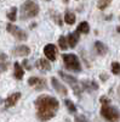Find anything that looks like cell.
I'll use <instances>...</instances> for the list:
<instances>
[{"mask_svg": "<svg viewBox=\"0 0 120 122\" xmlns=\"http://www.w3.org/2000/svg\"><path fill=\"white\" fill-rule=\"evenodd\" d=\"M46 82L44 79L41 78H39V77H31L28 79V84L29 86H32V87H35L36 89H44L46 88V86H44Z\"/></svg>", "mask_w": 120, "mask_h": 122, "instance_id": "9c48e42d", "label": "cell"}, {"mask_svg": "<svg viewBox=\"0 0 120 122\" xmlns=\"http://www.w3.org/2000/svg\"><path fill=\"white\" fill-rule=\"evenodd\" d=\"M23 65H24V67H26L27 70H31V66L28 65V61H27V60H24V61H23Z\"/></svg>", "mask_w": 120, "mask_h": 122, "instance_id": "4316f807", "label": "cell"}, {"mask_svg": "<svg viewBox=\"0 0 120 122\" xmlns=\"http://www.w3.org/2000/svg\"><path fill=\"white\" fill-rule=\"evenodd\" d=\"M95 49L98 55H106L107 51H108V48L107 45H104L102 42H96L95 43Z\"/></svg>", "mask_w": 120, "mask_h": 122, "instance_id": "2e32d148", "label": "cell"}, {"mask_svg": "<svg viewBox=\"0 0 120 122\" xmlns=\"http://www.w3.org/2000/svg\"><path fill=\"white\" fill-rule=\"evenodd\" d=\"M64 22L67 25H74L75 23V15L71 11H66L64 14Z\"/></svg>", "mask_w": 120, "mask_h": 122, "instance_id": "ac0fdd59", "label": "cell"}, {"mask_svg": "<svg viewBox=\"0 0 120 122\" xmlns=\"http://www.w3.org/2000/svg\"><path fill=\"white\" fill-rule=\"evenodd\" d=\"M75 122H89V121H87V118L85 116L78 115V116H75Z\"/></svg>", "mask_w": 120, "mask_h": 122, "instance_id": "d4e9b609", "label": "cell"}, {"mask_svg": "<svg viewBox=\"0 0 120 122\" xmlns=\"http://www.w3.org/2000/svg\"><path fill=\"white\" fill-rule=\"evenodd\" d=\"M112 3V0H99L98 4H97V7L99 10H104L107 6H109V4Z\"/></svg>", "mask_w": 120, "mask_h": 122, "instance_id": "7402d4cb", "label": "cell"}, {"mask_svg": "<svg viewBox=\"0 0 120 122\" xmlns=\"http://www.w3.org/2000/svg\"><path fill=\"white\" fill-rule=\"evenodd\" d=\"M7 18L10 20L11 22H13V21H16L17 20V7H11V10L7 12Z\"/></svg>", "mask_w": 120, "mask_h": 122, "instance_id": "d6986e66", "label": "cell"}, {"mask_svg": "<svg viewBox=\"0 0 120 122\" xmlns=\"http://www.w3.org/2000/svg\"><path fill=\"white\" fill-rule=\"evenodd\" d=\"M58 75L62 77V79L63 81H66L67 83H69V84H72V87L74 88V90H75V93L78 94L79 93V90H78V88H76V84H78V79L75 78V77H73V76H71V75H67L66 72H63V71H59L58 72Z\"/></svg>", "mask_w": 120, "mask_h": 122, "instance_id": "52a82bcc", "label": "cell"}, {"mask_svg": "<svg viewBox=\"0 0 120 122\" xmlns=\"http://www.w3.org/2000/svg\"><path fill=\"white\" fill-rule=\"evenodd\" d=\"M101 103L103 105H108V104H111V99H108L107 97H102L101 98Z\"/></svg>", "mask_w": 120, "mask_h": 122, "instance_id": "484cf974", "label": "cell"}, {"mask_svg": "<svg viewBox=\"0 0 120 122\" xmlns=\"http://www.w3.org/2000/svg\"><path fill=\"white\" fill-rule=\"evenodd\" d=\"M35 107L38 111V118L40 121H49L56 116L59 109L58 100L50 95H40L35 100Z\"/></svg>", "mask_w": 120, "mask_h": 122, "instance_id": "6da1fadb", "label": "cell"}, {"mask_svg": "<svg viewBox=\"0 0 120 122\" xmlns=\"http://www.w3.org/2000/svg\"><path fill=\"white\" fill-rule=\"evenodd\" d=\"M36 67L40 70V71H50L51 70V65H50V62L47 60H45V59H40V60H38L36 61Z\"/></svg>", "mask_w": 120, "mask_h": 122, "instance_id": "9a60e30c", "label": "cell"}, {"mask_svg": "<svg viewBox=\"0 0 120 122\" xmlns=\"http://www.w3.org/2000/svg\"><path fill=\"white\" fill-rule=\"evenodd\" d=\"M31 53V49H29L27 45H18L12 50V54L16 56H27Z\"/></svg>", "mask_w": 120, "mask_h": 122, "instance_id": "30bf717a", "label": "cell"}, {"mask_svg": "<svg viewBox=\"0 0 120 122\" xmlns=\"http://www.w3.org/2000/svg\"><path fill=\"white\" fill-rule=\"evenodd\" d=\"M112 72H113V75H120V64L119 62L112 64Z\"/></svg>", "mask_w": 120, "mask_h": 122, "instance_id": "cb8c5ba5", "label": "cell"}, {"mask_svg": "<svg viewBox=\"0 0 120 122\" xmlns=\"http://www.w3.org/2000/svg\"><path fill=\"white\" fill-rule=\"evenodd\" d=\"M46 1H49V0H46Z\"/></svg>", "mask_w": 120, "mask_h": 122, "instance_id": "f546056e", "label": "cell"}, {"mask_svg": "<svg viewBox=\"0 0 120 122\" xmlns=\"http://www.w3.org/2000/svg\"><path fill=\"white\" fill-rule=\"evenodd\" d=\"M68 1H69V0H63V3H66V4H67Z\"/></svg>", "mask_w": 120, "mask_h": 122, "instance_id": "f1b7e54d", "label": "cell"}, {"mask_svg": "<svg viewBox=\"0 0 120 122\" xmlns=\"http://www.w3.org/2000/svg\"><path fill=\"white\" fill-rule=\"evenodd\" d=\"M101 115L109 122H116L120 118V114L119 111L113 107V106H109V105H103L101 109Z\"/></svg>", "mask_w": 120, "mask_h": 122, "instance_id": "277c9868", "label": "cell"}, {"mask_svg": "<svg viewBox=\"0 0 120 122\" xmlns=\"http://www.w3.org/2000/svg\"><path fill=\"white\" fill-rule=\"evenodd\" d=\"M13 75H15V78L16 79H22L23 78V75H24V71L21 66L19 62H15L13 64Z\"/></svg>", "mask_w": 120, "mask_h": 122, "instance_id": "5bb4252c", "label": "cell"}, {"mask_svg": "<svg viewBox=\"0 0 120 122\" xmlns=\"http://www.w3.org/2000/svg\"><path fill=\"white\" fill-rule=\"evenodd\" d=\"M83 86H84L87 90H91V89L96 90V89L98 88V86L96 84V82H87V81H84V82H83Z\"/></svg>", "mask_w": 120, "mask_h": 122, "instance_id": "44dd1931", "label": "cell"}, {"mask_svg": "<svg viewBox=\"0 0 120 122\" xmlns=\"http://www.w3.org/2000/svg\"><path fill=\"white\" fill-rule=\"evenodd\" d=\"M6 29H7L9 33H11V36H13V37H15L16 39H18V40H22V42H24V40L28 39V36H27V33L24 32V30L21 29V28H18L17 26H15V25H12V23H7V25H6Z\"/></svg>", "mask_w": 120, "mask_h": 122, "instance_id": "5b68a950", "label": "cell"}, {"mask_svg": "<svg viewBox=\"0 0 120 122\" xmlns=\"http://www.w3.org/2000/svg\"><path fill=\"white\" fill-rule=\"evenodd\" d=\"M58 45H59V48H61L62 50H67V49H68L67 38H66V37H63V36L59 37V38H58Z\"/></svg>", "mask_w": 120, "mask_h": 122, "instance_id": "ffe728a7", "label": "cell"}, {"mask_svg": "<svg viewBox=\"0 0 120 122\" xmlns=\"http://www.w3.org/2000/svg\"><path fill=\"white\" fill-rule=\"evenodd\" d=\"M116 30H118V32L120 33V27H118V28H116Z\"/></svg>", "mask_w": 120, "mask_h": 122, "instance_id": "83f0119b", "label": "cell"}, {"mask_svg": "<svg viewBox=\"0 0 120 122\" xmlns=\"http://www.w3.org/2000/svg\"><path fill=\"white\" fill-rule=\"evenodd\" d=\"M9 60H7V55L3 51H0V72H5L9 68Z\"/></svg>", "mask_w": 120, "mask_h": 122, "instance_id": "4fadbf2b", "label": "cell"}, {"mask_svg": "<svg viewBox=\"0 0 120 122\" xmlns=\"http://www.w3.org/2000/svg\"><path fill=\"white\" fill-rule=\"evenodd\" d=\"M64 104H66V106H67V109L69 110V111H71V112H75V111H76V107H75V105L72 103V101L71 100H64Z\"/></svg>", "mask_w": 120, "mask_h": 122, "instance_id": "603a6c76", "label": "cell"}, {"mask_svg": "<svg viewBox=\"0 0 120 122\" xmlns=\"http://www.w3.org/2000/svg\"><path fill=\"white\" fill-rule=\"evenodd\" d=\"M19 98H21V93H18V92H16V93L11 94L6 100H5V106L6 107H10V106H13L17 101L19 100Z\"/></svg>", "mask_w": 120, "mask_h": 122, "instance_id": "8fae6325", "label": "cell"}, {"mask_svg": "<svg viewBox=\"0 0 120 122\" xmlns=\"http://www.w3.org/2000/svg\"><path fill=\"white\" fill-rule=\"evenodd\" d=\"M76 32L78 33H84V34H87L90 32V26L87 22H81V23H79L78 28H76Z\"/></svg>", "mask_w": 120, "mask_h": 122, "instance_id": "e0dca14e", "label": "cell"}, {"mask_svg": "<svg viewBox=\"0 0 120 122\" xmlns=\"http://www.w3.org/2000/svg\"><path fill=\"white\" fill-rule=\"evenodd\" d=\"M79 42V33L78 32H73L71 33L68 37H67V43H68V46L71 48H75L76 44Z\"/></svg>", "mask_w": 120, "mask_h": 122, "instance_id": "7c38bea8", "label": "cell"}, {"mask_svg": "<svg viewBox=\"0 0 120 122\" xmlns=\"http://www.w3.org/2000/svg\"><path fill=\"white\" fill-rule=\"evenodd\" d=\"M63 62L69 71H74V72H80L81 71V65H80V61L75 54H64Z\"/></svg>", "mask_w": 120, "mask_h": 122, "instance_id": "3957f363", "label": "cell"}, {"mask_svg": "<svg viewBox=\"0 0 120 122\" xmlns=\"http://www.w3.org/2000/svg\"><path fill=\"white\" fill-rule=\"evenodd\" d=\"M19 14H21V20L33 18L39 14V5L33 0H27L21 5Z\"/></svg>", "mask_w": 120, "mask_h": 122, "instance_id": "7a4b0ae2", "label": "cell"}, {"mask_svg": "<svg viewBox=\"0 0 120 122\" xmlns=\"http://www.w3.org/2000/svg\"><path fill=\"white\" fill-rule=\"evenodd\" d=\"M44 54L50 61H55L57 57V46L53 44H47L44 48Z\"/></svg>", "mask_w": 120, "mask_h": 122, "instance_id": "8992f818", "label": "cell"}, {"mask_svg": "<svg viewBox=\"0 0 120 122\" xmlns=\"http://www.w3.org/2000/svg\"><path fill=\"white\" fill-rule=\"evenodd\" d=\"M51 83H52V87L55 88V90L57 92V93H59L61 95H67V94H68L67 88H66L62 83H59V81H58L56 77H52V78H51Z\"/></svg>", "mask_w": 120, "mask_h": 122, "instance_id": "ba28073f", "label": "cell"}]
</instances>
